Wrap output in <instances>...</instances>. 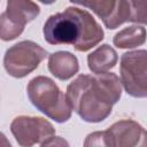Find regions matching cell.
Masks as SVG:
<instances>
[{
	"label": "cell",
	"mask_w": 147,
	"mask_h": 147,
	"mask_svg": "<svg viewBox=\"0 0 147 147\" xmlns=\"http://www.w3.org/2000/svg\"><path fill=\"white\" fill-rule=\"evenodd\" d=\"M26 92L31 103L47 117L57 123L70 119L72 110L65 94L53 79L46 76H37L29 82Z\"/></svg>",
	"instance_id": "cell-3"
},
{
	"label": "cell",
	"mask_w": 147,
	"mask_h": 147,
	"mask_svg": "<svg viewBox=\"0 0 147 147\" xmlns=\"http://www.w3.org/2000/svg\"><path fill=\"white\" fill-rule=\"evenodd\" d=\"M107 132L114 147H147L146 131L133 119H121L111 124Z\"/></svg>",
	"instance_id": "cell-8"
},
{
	"label": "cell",
	"mask_w": 147,
	"mask_h": 147,
	"mask_svg": "<svg viewBox=\"0 0 147 147\" xmlns=\"http://www.w3.org/2000/svg\"><path fill=\"white\" fill-rule=\"evenodd\" d=\"M117 61L118 55L116 51L108 44L99 46L95 51L87 55L88 69L95 75L108 72V70L116 65Z\"/></svg>",
	"instance_id": "cell-10"
},
{
	"label": "cell",
	"mask_w": 147,
	"mask_h": 147,
	"mask_svg": "<svg viewBox=\"0 0 147 147\" xmlns=\"http://www.w3.org/2000/svg\"><path fill=\"white\" fill-rule=\"evenodd\" d=\"M10 131L21 147H32L54 136L55 129L47 119L21 115L13 119Z\"/></svg>",
	"instance_id": "cell-7"
},
{
	"label": "cell",
	"mask_w": 147,
	"mask_h": 147,
	"mask_svg": "<svg viewBox=\"0 0 147 147\" xmlns=\"http://www.w3.org/2000/svg\"><path fill=\"white\" fill-rule=\"evenodd\" d=\"M40 147H70V146L64 138L59 136H52L45 141H42Z\"/></svg>",
	"instance_id": "cell-15"
},
{
	"label": "cell",
	"mask_w": 147,
	"mask_h": 147,
	"mask_svg": "<svg viewBox=\"0 0 147 147\" xmlns=\"http://www.w3.org/2000/svg\"><path fill=\"white\" fill-rule=\"evenodd\" d=\"M122 95L119 77L114 72L79 75L67 86L65 99L83 121L99 123L105 121Z\"/></svg>",
	"instance_id": "cell-1"
},
{
	"label": "cell",
	"mask_w": 147,
	"mask_h": 147,
	"mask_svg": "<svg viewBox=\"0 0 147 147\" xmlns=\"http://www.w3.org/2000/svg\"><path fill=\"white\" fill-rule=\"evenodd\" d=\"M74 5L87 7L95 13L105 26L114 30L125 22L146 23V3L144 1H124V0H87L71 1Z\"/></svg>",
	"instance_id": "cell-4"
},
{
	"label": "cell",
	"mask_w": 147,
	"mask_h": 147,
	"mask_svg": "<svg viewBox=\"0 0 147 147\" xmlns=\"http://www.w3.org/2000/svg\"><path fill=\"white\" fill-rule=\"evenodd\" d=\"M0 147H13L7 137L2 132H0Z\"/></svg>",
	"instance_id": "cell-16"
},
{
	"label": "cell",
	"mask_w": 147,
	"mask_h": 147,
	"mask_svg": "<svg viewBox=\"0 0 147 147\" xmlns=\"http://www.w3.org/2000/svg\"><path fill=\"white\" fill-rule=\"evenodd\" d=\"M42 32L49 45H71L78 52L90 51L105 38V32L95 18L76 6L51 15Z\"/></svg>",
	"instance_id": "cell-2"
},
{
	"label": "cell",
	"mask_w": 147,
	"mask_h": 147,
	"mask_svg": "<svg viewBox=\"0 0 147 147\" xmlns=\"http://www.w3.org/2000/svg\"><path fill=\"white\" fill-rule=\"evenodd\" d=\"M5 13L11 21L20 24L21 26H25L26 23L33 21L40 14V8L33 1L9 0L7 2Z\"/></svg>",
	"instance_id": "cell-11"
},
{
	"label": "cell",
	"mask_w": 147,
	"mask_h": 147,
	"mask_svg": "<svg viewBox=\"0 0 147 147\" xmlns=\"http://www.w3.org/2000/svg\"><path fill=\"white\" fill-rule=\"evenodd\" d=\"M47 55V51L37 42L23 40L6 51L3 56V67L9 76L23 78L36 70Z\"/></svg>",
	"instance_id": "cell-5"
},
{
	"label": "cell",
	"mask_w": 147,
	"mask_h": 147,
	"mask_svg": "<svg viewBox=\"0 0 147 147\" xmlns=\"http://www.w3.org/2000/svg\"><path fill=\"white\" fill-rule=\"evenodd\" d=\"M121 84L133 98L147 96V52L145 49L126 52L121 57Z\"/></svg>",
	"instance_id": "cell-6"
},
{
	"label": "cell",
	"mask_w": 147,
	"mask_h": 147,
	"mask_svg": "<svg viewBox=\"0 0 147 147\" xmlns=\"http://www.w3.org/2000/svg\"><path fill=\"white\" fill-rule=\"evenodd\" d=\"M49 72L60 80H68L79 70L77 57L67 51L54 52L48 57Z\"/></svg>",
	"instance_id": "cell-9"
},
{
	"label": "cell",
	"mask_w": 147,
	"mask_h": 147,
	"mask_svg": "<svg viewBox=\"0 0 147 147\" xmlns=\"http://www.w3.org/2000/svg\"><path fill=\"white\" fill-rule=\"evenodd\" d=\"M24 26L11 21L7 14L3 11L0 14V39L3 41H9L16 39L23 32Z\"/></svg>",
	"instance_id": "cell-13"
},
{
	"label": "cell",
	"mask_w": 147,
	"mask_h": 147,
	"mask_svg": "<svg viewBox=\"0 0 147 147\" xmlns=\"http://www.w3.org/2000/svg\"><path fill=\"white\" fill-rule=\"evenodd\" d=\"M84 147H114L109 133L106 131H95L90 133L84 140Z\"/></svg>",
	"instance_id": "cell-14"
},
{
	"label": "cell",
	"mask_w": 147,
	"mask_h": 147,
	"mask_svg": "<svg viewBox=\"0 0 147 147\" xmlns=\"http://www.w3.org/2000/svg\"><path fill=\"white\" fill-rule=\"evenodd\" d=\"M146 41V29L142 25H131L117 32L113 42L118 48H134L144 45Z\"/></svg>",
	"instance_id": "cell-12"
}]
</instances>
